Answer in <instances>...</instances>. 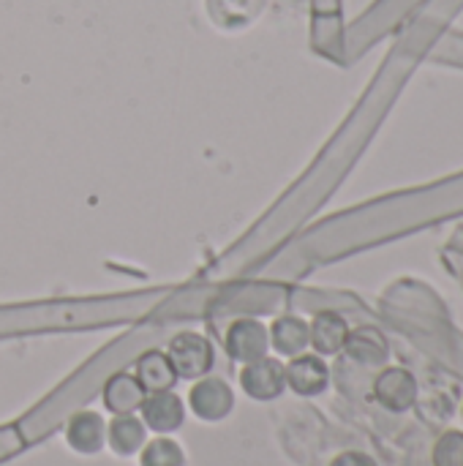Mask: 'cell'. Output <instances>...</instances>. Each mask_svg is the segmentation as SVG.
<instances>
[{
    "label": "cell",
    "mask_w": 463,
    "mask_h": 466,
    "mask_svg": "<svg viewBox=\"0 0 463 466\" xmlns=\"http://www.w3.org/2000/svg\"><path fill=\"white\" fill-rule=\"evenodd\" d=\"M437 464L463 466V434H448L437 448Z\"/></svg>",
    "instance_id": "2e32d148"
},
{
    "label": "cell",
    "mask_w": 463,
    "mask_h": 466,
    "mask_svg": "<svg viewBox=\"0 0 463 466\" xmlns=\"http://www.w3.org/2000/svg\"><path fill=\"white\" fill-rule=\"evenodd\" d=\"M347 336H349V328L336 311H319L314 322L308 325V341L314 344L319 355H336L338 350H344Z\"/></svg>",
    "instance_id": "9c48e42d"
},
{
    "label": "cell",
    "mask_w": 463,
    "mask_h": 466,
    "mask_svg": "<svg viewBox=\"0 0 463 466\" xmlns=\"http://www.w3.org/2000/svg\"><path fill=\"white\" fill-rule=\"evenodd\" d=\"M226 355L237 363H251V360H259L267 355V347H270V330L259 322V319H251V317H243L237 322L229 325L226 330Z\"/></svg>",
    "instance_id": "7a4b0ae2"
},
{
    "label": "cell",
    "mask_w": 463,
    "mask_h": 466,
    "mask_svg": "<svg viewBox=\"0 0 463 466\" xmlns=\"http://www.w3.org/2000/svg\"><path fill=\"white\" fill-rule=\"evenodd\" d=\"M188 404H191L196 418H202L207 423H216V420H224L232 412L235 396H232V388L224 380L199 377V382L188 393Z\"/></svg>",
    "instance_id": "277c9868"
},
{
    "label": "cell",
    "mask_w": 463,
    "mask_h": 466,
    "mask_svg": "<svg viewBox=\"0 0 463 466\" xmlns=\"http://www.w3.org/2000/svg\"><path fill=\"white\" fill-rule=\"evenodd\" d=\"M333 466H377L368 456H363V453H344V456H338Z\"/></svg>",
    "instance_id": "e0dca14e"
},
{
    "label": "cell",
    "mask_w": 463,
    "mask_h": 466,
    "mask_svg": "<svg viewBox=\"0 0 463 466\" xmlns=\"http://www.w3.org/2000/svg\"><path fill=\"white\" fill-rule=\"evenodd\" d=\"M186 456L175 440L158 437L147 445H142V466H183Z\"/></svg>",
    "instance_id": "9a60e30c"
},
{
    "label": "cell",
    "mask_w": 463,
    "mask_h": 466,
    "mask_svg": "<svg viewBox=\"0 0 463 466\" xmlns=\"http://www.w3.org/2000/svg\"><path fill=\"white\" fill-rule=\"evenodd\" d=\"M270 341H273V347L281 355L295 358V355H300L308 347V325L300 317H292V314L281 317L270 328Z\"/></svg>",
    "instance_id": "4fadbf2b"
},
{
    "label": "cell",
    "mask_w": 463,
    "mask_h": 466,
    "mask_svg": "<svg viewBox=\"0 0 463 466\" xmlns=\"http://www.w3.org/2000/svg\"><path fill=\"white\" fill-rule=\"evenodd\" d=\"M142 423L145 429L156 431V434H169L177 431L186 420V407L177 399V393L172 390H161V393H147L142 407Z\"/></svg>",
    "instance_id": "5b68a950"
},
{
    "label": "cell",
    "mask_w": 463,
    "mask_h": 466,
    "mask_svg": "<svg viewBox=\"0 0 463 466\" xmlns=\"http://www.w3.org/2000/svg\"><path fill=\"white\" fill-rule=\"evenodd\" d=\"M145 388L139 385V380L131 371H120L115 377L106 380L104 385V407L112 415H134L142 401H145Z\"/></svg>",
    "instance_id": "52a82bcc"
},
{
    "label": "cell",
    "mask_w": 463,
    "mask_h": 466,
    "mask_svg": "<svg viewBox=\"0 0 463 466\" xmlns=\"http://www.w3.org/2000/svg\"><path fill=\"white\" fill-rule=\"evenodd\" d=\"M240 385L257 401L278 399L284 393V388H287V366H281L276 358H267V355L259 358V360L243 363Z\"/></svg>",
    "instance_id": "3957f363"
},
{
    "label": "cell",
    "mask_w": 463,
    "mask_h": 466,
    "mask_svg": "<svg viewBox=\"0 0 463 466\" xmlns=\"http://www.w3.org/2000/svg\"><path fill=\"white\" fill-rule=\"evenodd\" d=\"M134 377L139 380V385L145 388V393H161V390H172L177 382V374L166 358V352L158 350H147L145 355L136 358L134 363Z\"/></svg>",
    "instance_id": "ba28073f"
},
{
    "label": "cell",
    "mask_w": 463,
    "mask_h": 466,
    "mask_svg": "<svg viewBox=\"0 0 463 466\" xmlns=\"http://www.w3.org/2000/svg\"><path fill=\"white\" fill-rule=\"evenodd\" d=\"M166 358L177 380H199L213 369V344L199 333L183 330L169 341Z\"/></svg>",
    "instance_id": "6da1fadb"
},
{
    "label": "cell",
    "mask_w": 463,
    "mask_h": 466,
    "mask_svg": "<svg viewBox=\"0 0 463 466\" xmlns=\"http://www.w3.org/2000/svg\"><path fill=\"white\" fill-rule=\"evenodd\" d=\"M377 399L390 410H407L415 401V380L401 369H390L377 380Z\"/></svg>",
    "instance_id": "8fae6325"
},
{
    "label": "cell",
    "mask_w": 463,
    "mask_h": 466,
    "mask_svg": "<svg viewBox=\"0 0 463 466\" xmlns=\"http://www.w3.org/2000/svg\"><path fill=\"white\" fill-rule=\"evenodd\" d=\"M327 366L319 355H295L287 366V385L300 396H317L327 388Z\"/></svg>",
    "instance_id": "8992f818"
},
{
    "label": "cell",
    "mask_w": 463,
    "mask_h": 466,
    "mask_svg": "<svg viewBox=\"0 0 463 466\" xmlns=\"http://www.w3.org/2000/svg\"><path fill=\"white\" fill-rule=\"evenodd\" d=\"M65 440L79 453H96L106 442V423L96 412H76L65 426Z\"/></svg>",
    "instance_id": "30bf717a"
},
{
    "label": "cell",
    "mask_w": 463,
    "mask_h": 466,
    "mask_svg": "<svg viewBox=\"0 0 463 466\" xmlns=\"http://www.w3.org/2000/svg\"><path fill=\"white\" fill-rule=\"evenodd\" d=\"M344 350L349 352V358H352V360L366 363V366H371V363H382V360H385V355H388V344H385V339H382L374 328H360V330L349 333V336H347Z\"/></svg>",
    "instance_id": "5bb4252c"
},
{
    "label": "cell",
    "mask_w": 463,
    "mask_h": 466,
    "mask_svg": "<svg viewBox=\"0 0 463 466\" xmlns=\"http://www.w3.org/2000/svg\"><path fill=\"white\" fill-rule=\"evenodd\" d=\"M106 442L120 456H134L145 445V423L134 415H115L106 429Z\"/></svg>",
    "instance_id": "7c38bea8"
}]
</instances>
